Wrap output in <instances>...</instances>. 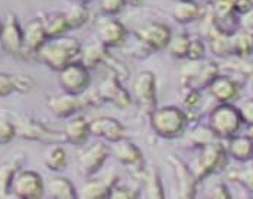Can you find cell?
<instances>
[{"instance_id":"cell-1","label":"cell","mask_w":253,"mask_h":199,"mask_svg":"<svg viewBox=\"0 0 253 199\" xmlns=\"http://www.w3.org/2000/svg\"><path fill=\"white\" fill-rule=\"evenodd\" d=\"M38 58L49 68L61 71L81 55V45L77 39L68 36H57L48 39L37 52Z\"/></svg>"},{"instance_id":"cell-2","label":"cell","mask_w":253,"mask_h":199,"mask_svg":"<svg viewBox=\"0 0 253 199\" xmlns=\"http://www.w3.org/2000/svg\"><path fill=\"white\" fill-rule=\"evenodd\" d=\"M152 126L158 134L164 137H175L184 130L185 116L175 107L159 108L152 114Z\"/></svg>"},{"instance_id":"cell-3","label":"cell","mask_w":253,"mask_h":199,"mask_svg":"<svg viewBox=\"0 0 253 199\" xmlns=\"http://www.w3.org/2000/svg\"><path fill=\"white\" fill-rule=\"evenodd\" d=\"M58 81L65 93L78 96L87 90L90 84V74L88 68L81 62H71L65 68L58 71Z\"/></svg>"},{"instance_id":"cell-4","label":"cell","mask_w":253,"mask_h":199,"mask_svg":"<svg viewBox=\"0 0 253 199\" xmlns=\"http://www.w3.org/2000/svg\"><path fill=\"white\" fill-rule=\"evenodd\" d=\"M43 180L41 175L32 170H18L12 182V192L23 199H38L43 197Z\"/></svg>"},{"instance_id":"cell-5","label":"cell","mask_w":253,"mask_h":199,"mask_svg":"<svg viewBox=\"0 0 253 199\" xmlns=\"http://www.w3.org/2000/svg\"><path fill=\"white\" fill-rule=\"evenodd\" d=\"M109 153H110V147L100 141L85 147L78 155V166H80L81 173H84L87 176L96 173L103 166V163L106 162Z\"/></svg>"},{"instance_id":"cell-6","label":"cell","mask_w":253,"mask_h":199,"mask_svg":"<svg viewBox=\"0 0 253 199\" xmlns=\"http://www.w3.org/2000/svg\"><path fill=\"white\" fill-rule=\"evenodd\" d=\"M136 36L140 42H143L151 49H161V48L168 46L171 40V31L167 25L151 22V23H145L139 26V29L136 31Z\"/></svg>"},{"instance_id":"cell-7","label":"cell","mask_w":253,"mask_h":199,"mask_svg":"<svg viewBox=\"0 0 253 199\" xmlns=\"http://www.w3.org/2000/svg\"><path fill=\"white\" fill-rule=\"evenodd\" d=\"M0 40L7 52L13 55L23 54V29L20 28L19 22L13 15H7L4 20Z\"/></svg>"},{"instance_id":"cell-8","label":"cell","mask_w":253,"mask_h":199,"mask_svg":"<svg viewBox=\"0 0 253 199\" xmlns=\"http://www.w3.org/2000/svg\"><path fill=\"white\" fill-rule=\"evenodd\" d=\"M135 96L146 111L155 110V77L152 72H142L133 84Z\"/></svg>"},{"instance_id":"cell-9","label":"cell","mask_w":253,"mask_h":199,"mask_svg":"<svg viewBox=\"0 0 253 199\" xmlns=\"http://www.w3.org/2000/svg\"><path fill=\"white\" fill-rule=\"evenodd\" d=\"M97 35L100 42L106 46H116L120 45L125 36H126V29L119 20L113 19L110 16H106L98 20Z\"/></svg>"},{"instance_id":"cell-10","label":"cell","mask_w":253,"mask_h":199,"mask_svg":"<svg viewBox=\"0 0 253 199\" xmlns=\"http://www.w3.org/2000/svg\"><path fill=\"white\" fill-rule=\"evenodd\" d=\"M51 111L58 116V117H71L74 113H77L78 110H81L83 107L88 105L87 100L76 97L74 94H64V96H58V97H52L48 102Z\"/></svg>"},{"instance_id":"cell-11","label":"cell","mask_w":253,"mask_h":199,"mask_svg":"<svg viewBox=\"0 0 253 199\" xmlns=\"http://www.w3.org/2000/svg\"><path fill=\"white\" fill-rule=\"evenodd\" d=\"M48 40L41 19L31 20L23 29V54H37L38 49Z\"/></svg>"},{"instance_id":"cell-12","label":"cell","mask_w":253,"mask_h":199,"mask_svg":"<svg viewBox=\"0 0 253 199\" xmlns=\"http://www.w3.org/2000/svg\"><path fill=\"white\" fill-rule=\"evenodd\" d=\"M90 133L109 140V141H113V143L125 137L123 126L110 117H100V119L93 120L90 123Z\"/></svg>"},{"instance_id":"cell-13","label":"cell","mask_w":253,"mask_h":199,"mask_svg":"<svg viewBox=\"0 0 253 199\" xmlns=\"http://www.w3.org/2000/svg\"><path fill=\"white\" fill-rule=\"evenodd\" d=\"M16 127V136H20L23 139L28 140H52L58 139V134L46 130L41 123L35 121V120H20L19 123L15 124Z\"/></svg>"},{"instance_id":"cell-14","label":"cell","mask_w":253,"mask_h":199,"mask_svg":"<svg viewBox=\"0 0 253 199\" xmlns=\"http://www.w3.org/2000/svg\"><path fill=\"white\" fill-rule=\"evenodd\" d=\"M211 124L217 133L230 134L239 127V116L230 107H220L211 116Z\"/></svg>"},{"instance_id":"cell-15","label":"cell","mask_w":253,"mask_h":199,"mask_svg":"<svg viewBox=\"0 0 253 199\" xmlns=\"http://www.w3.org/2000/svg\"><path fill=\"white\" fill-rule=\"evenodd\" d=\"M90 134V123L81 116L73 117L65 123L64 137L73 144H83Z\"/></svg>"},{"instance_id":"cell-16","label":"cell","mask_w":253,"mask_h":199,"mask_svg":"<svg viewBox=\"0 0 253 199\" xmlns=\"http://www.w3.org/2000/svg\"><path fill=\"white\" fill-rule=\"evenodd\" d=\"M98 94L103 100H109L112 102H115L116 105L125 107L130 102V99L127 96V93L117 84V81L115 78L107 80L104 84H101Z\"/></svg>"},{"instance_id":"cell-17","label":"cell","mask_w":253,"mask_h":199,"mask_svg":"<svg viewBox=\"0 0 253 199\" xmlns=\"http://www.w3.org/2000/svg\"><path fill=\"white\" fill-rule=\"evenodd\" d=\"M112 153L123 165H137L142 160V152L135 144L125 141L123 139L115 141V146L112 147Z\"/></svg>"},{"instance_id":"cell-18","label":"cell","mask_w":253,"mask_h":199,"mask_svg":"<svg viewBox=\"0 0 253 199\" xmlns=\"http://www.w3.org/2000/svg\"><path fill=\"white\" fill-rule=\"evenodd\" d=\"M46 191L51 198L55 199H73L78 197L74 185L62 176H57L49 180Z\"/></svg>"},{"instance_id":"cell-19","label":"cell","mask_w":253,"mask_h":199,"mask_svg":"<svg viewBox=\"0 0 253 199\" xmlns=\"http://www.w3.org/2000/svg\"><path fill=\"white\" fill-rule=\"evenodd\" d=\"M41 20L43 23V29H45V33H46L48 39L62 36L70 29V25H68L65 13H51V15H46L43 19Z\"/></svg>"},{"instance_id":"cell-20","label":"cell","mask_w":253,"mask_h":199,"mask_svg":"<svg viewBox=\"0 0 253 199\" xmlns=\"http://www.w3.org/2000/svg\"><path fill=\"white\" fill-rule=\"evenodd\" d=\"M113 182L115 180L109 179L90 180L81 188L80 197H83V198H106V197H109V191H112V188H113Z\"/></svg>"},{"instance_id":"cell-21","label":"cell","mask_w":253,"mask_h":199,"mask_svg":"<svg viewBox=\"0 0 253 199\" xmlns=\"http://www.w3.org/2000/svg\"><path fill=\"white\" fill-rule=\"evenodd\" d=\"M19 160L16 158L0 166V197H7L9 191H12V182L19 170Z\"/></svg>"},{"instance_id":"cell-22","label":"cell","mask_w":253,"mask_h":199,"mask_svg":"<svg viewBox=\"0 0 253 199\" xmlns=\"http://www.w3.org/2000/svg\"><path fill=\"white\" fill-rule=\"evenodd\" d=\"M43 162L51 170H62L67 166V155L65 150L59 144H51L43 155Z\"/></svg>"},{"instance_id":"cell-23","label":"cell","mask_w":253,"mask_h":199,"mask_svg":"<svg viewBox=\"0 0 253 199\" xmlns=\"http://www.w3.org/2000/svg\"><path fill=\"white\" fill-rule=\"evenodd\" d=\"M103 45V43H101ZM100 43H88L81 48V64L87 68H93L104 60V51Z\"/></svg>"},{"instance_id":"cell-24","label":"cell","mask_w":253,"mask_h":199,"mask_svg":"<svg viewBox=\"0 0 253 199\" xmlns=\"http://www.w3.org/2000/svg\"><path fill=\"white\" fill-rule=\"evenodd\" d=\"M65 16L68 20L70 29H78L88 19V10L83 4H74L65 12Z\"/></svg>"},{"instance_id":"cell-25","label":"cell","mask_w":253,"mask_h":199,"mask_svg":"<svg viewBox=\"0 0 253 199\" xmlns=\"http://www.w3.org/2000/svg\"><path fill=\"white\" fill-rule=\"evenodd\" d=\"M198 15H200V7L187 0L184 3H179L174 9V18L178 22H190L198 18Z\"/></svg>"},{"instance_id":"cell-26","label":"cell","mask_w":253,"mask_h":199,"mask_svg":"<svg viewBox=\"0 0 253 199\" xmlns=\"http://www.w3.org/2000/svg\"><path fill=\"white\" fill-rule=\"evenodd\" d=\"M218 158H220V152H218L217 147H214V146L206 147L204 152L200 156V165H198L201 173H207L209 170H211L215 165H217Z\"/></svg>"},{"instance_id":"cell-27","label":"cell","mask_w":253,"mask_h":199,"mask_svg":"<svg viewBox=\"0 0 253 199\" xmlns=\"http://www.w3.org/2000/svg\"><path fill=\"white\" fill-rule=\"evenodd\" d=\"M211 93L218 100H229L234 96L236 88H234V84L232 81L226 80V78H218L211 85Z\"/></svg>"},{"instance_id":"cell-28","label":"cell","mask_w":253,"mask_h":199,"mask_svg":"<svg viewBox=\"0 0 253 199\" xmlns=\"http://www.w3.org/2000/svg\"><path fill=\"white\" fill-rule=\"evenodd\" d=\"M188 46H190V39L185 35H176V36H171V40L168 43V49L169 52L176 57V58H182L187 57L188 52Z\"/></svg>"},{"instance_id":"cell-29","label":"cell","mask_w":253,"mask_h":199,"mask_svg":"<svg viewBox=\"0 0 253 199\" xmlns=\"http://www.w3.org/2000/svg\"><path fill=\"white\" fill-rule=\"evenodd\" d=\"M232 153L239 159H248L253 153V144L248 139H237L232 143Z\"/></svg>"},{"instance_id":"cell-30","label":"cell","mask_w":253,"mask_h":199,"mask_svg":"<svg viewBox=\"0 0 253 199\" xmlns=\"http://www.w3.org/2000/svg\"><path fill=\"white\" fill-rule=\"evenodd\" d=\"M16 136L15 123L6 119H0V144H6Z\"/></svg>"},{"instance_id":"cell-31","label":"cell","mask_w":253,"mask_h":199,"mask_svg":"<svg viewBox=\"0 0 253 199\" xmlns=\"http://www.w3.org/2000/svg\"><path fill=\"white\" fill-rule=\"evenodd\" d=\"M13 91H16L15 75L0 74V97H6V96H9Z\"/></svg>"},{"instance_id":"cell-32","label":"cell","mask_w":253,"mask_h":199,"mask_svg":"<svg viewBox=\"0 0 253 199\" xmlns=\"http://www.w3.org/2000/svg\"><path fill=\"white\" fill-rule=\"evenodd\" d=\"M126 0H100V7L107 15H115L125 7Z\"/></svg>"},{"instance_id":"cell-33","label":"cell","mask_w":253,"mask_h":199,"mask_svg":"<svg viewBox=\"0 0 253 199\" xmlns=\"http://www.w3.org/2000/svg\"><path fill=\"white\" fill-rule=\"evenodd\" d=\"M161 180L158 178V175L156 173H151L149 176H148V182H146V191L149 192L148 194V197H152V198H155V192L154 191H158L162 197H164V194L161 192Z\"/></svg>"},{"instance_id":"cell-34","label":"cell","mask_w":253,"mask_h":199,"mask_svg":"<svg viewBox=\"0 0 253 199\" xmlns=\"http://www.w3.org/2000/svg\"><path fill=\"white\" fill-rule=\"evenodd\" d=\"M203 55H204V46H203V43H201L200 40H193V42H190L187 57H188L190 60H200Z\"/></svg>"},{"instance_id":"cell-35","label":"cell","mask_w":253,"mask_h":199,"mask_svg":"<svg viewBox=\"0 0 253 199\" xmlns=\"http://www.w3.org/2000/svg\"><path fill=\"white\" fill-rule=\"evenodd\" d=\"M252 38L249 36V35H240L239 36V39L236 40V45H237V48H239V51H246V52H249V49L252 48Z\"/></svg>"},{"instance_id":"cell-36","label":"cell","mask_w":253,"mask_h":199,"mask_svg":"<svg viewBox=\"0 0 253 199\" xmlns=\"http://www.w3.org/2000/svg\"><path fill=\"white\" fill-rule=\"evenodd\" d=\"M230 7H232V1L230 0H220L217 3V10L220 13H227Z\"/></svg>"},{"instance_id":"cell-37","label":"cell","mask_w":253,"mask_h":199,"mask_svg":"<svg viewBox=\"0 0 253 199\" xmlns=\"http://www.w3.org/2000/svg\"><path fill=\"white\" fill-rule=\"evenodd\" d=\"M236 7H237L240 12H248V10H251V7H252V1H251V0H237V1H236Z\"/></svg>"},{"instance_id":"cell-38","label":"cell","mask_w":253,"mask_h":199,"mask_svg":"<svg viewBox=\"0 0 253 199\" xmlns=\"http://www.w3.org/2000/svg\"><path fill=\"white\" fill-rule=\"evenodd\" d=\"M198 101H200V94H198V93H195V91H193L187 99L184 100V102H185L187 105H190V107H194Z\"/></svg>"},{"instance_id":"cell-39","label":"cell","mask_w":253,"mask_h":199,"mask_svg":"<svg viewBox=\"0 0 253 199\" xmlns=\"http://www.w3.org/2000/svg\"><path fill=\"white\" fill-rule=\"evenodd\" d=\"M243 114H245L246 119L253 123V101H251L249 104H246V107L243 110Z\"/></svg>"},{"instance_id":"cell-40","label":"cell","mask_w":253,"mask_h":199,"mask_svg":"<svg viewBox=\"0 0 253 199\" xmlns=\"http://www.w3.org/2000/svg\"><path fill=\"white\" fill-rule=\"evenodd\" d=\"M1 31H3V25H1V22H0V35H1Z\"/></svg>"}]
</instances>
